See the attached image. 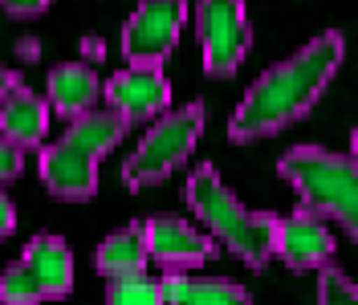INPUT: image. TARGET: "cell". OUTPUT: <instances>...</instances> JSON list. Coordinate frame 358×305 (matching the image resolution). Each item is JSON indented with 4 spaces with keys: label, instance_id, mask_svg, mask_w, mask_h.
Listing matches in <instances>:
<instances>
[{
    "label": "cell",
    "instance_id": "obj_12",
    "mask_svg": "<svg viewBox=\"0 0 358 305\" xmlns=\"http://www.w3.org/2000/svg\"><path fill=\"white\" fill-rule=\"evenodd\" d=\"M17 261L33 273V281L41 285L45 302H57V297L73 293V253H69V244L62 236H53V232L33 236Z\"/></svg>",
    "mask_w": 358,
    "mask_h": 305
},
{
    "label": "cell",
    "instance_id": "obj_17",
    "mask_svg": "<svg viewBox=\"0 0 358 305\" xmlns=\"http://www.w3.org/2000/svg\"><path fill=\"white\" fill-rule=\"evenodd\" d=\"M45 293L41 285L33 281V273L21 261H13L0 273V305H41Z\"/></svg>",
    "mask_w": 358,
    "mask_h": 305
},
{
    "label": "cell",
    "instance_id": "obj_20",
    "mask_svg": "<svg viewBox=\"0 0 358 305\" xmlns=\"http://www.w3.org/2000/svg\"><path fill=\"white\" fill-rule=\"evenodd\" d=\"M49 4L53 0H0V13H8L17 21H33V17H41Z\"/></svg>",
    "mask_w": 358,
    "mask_h": 305
},
{
    "label": "cell",
    "instance_id": "obj_2",
    "mask_svg": "<svg viewBox=\"0 0 358 305\" xmlns=\"http://www.w3.org/2000/svg\"><path fill=\"white\" fill-rule=\"evenodd\" d=\"M183 199L196 212V220L203 224V232L216 244H224L241 264L261 273L277 257V224H281V216L245 208L212 163H200L196 171L187 175Z\"/></svg>",
    "mask_w": 358,
    "mask_h": 305
},
{
    "label": "cell",
    "instance_id": "obj_14",
    "mask_svg": "<svg viewBox=\"0 0 358 305\" xmlns=\"http://www.w3.org/2000/svg\"><path fill=\"white\" fill-rule=\"evenodd\" d=\"M163 302L167 305H252V293L228 277H192V273H167L163 277Z\"/></svg>",
    "mask_w": 358,
    "mask_h": 305
},
{
    "label": "cell",
    "instance_id": "obj_11",
    "mask_svg": "<svg viewBox=\"0 0 358 305\" xmlns=\"http://www.w3.org/2000/svg\"><path fill=\"white\" fill-rule=\"evenodd\" d=\"M98 98H102V82H98V73H94L90 62H62V66L49 69V78H45V102H49V110H57L66 122L90 114L98 106Z\"/></svg>",
    "mask_w": 358,
    "mask_h": 305
},
{
    "label": "cell",
    "instance_id": "obj_25",
    "mask_svg": "<svg viewBox=\"0 0 358 305\" xmlns=\"http://www.w3.org/2000/svg\"><path fill=\"white\" fill-rule=\"evenodd\" d=\"M350 155H355V159H358V127H355V131H350Z\"/></svg>",
    "mask_w": 358,
    "mask_h": 305
},
{
    "label": "cell",
    "instance_id": "obj_6",
    "mask_svg": "<svg viewBox=\"0 0 358 305\" xmlns=\"http://www.w3.org/2000/svg\"><path fill=\"white\" fill-rule=\"evenodd\" d=\"M196 37H200L203 73L232 78L252 49V24H248L245 0H200L196 4Z\"/></svg>",
    "mask_w": 358,
    "mask_h": 305
},
{
    "label": "cell",
    "instance_id": "obj_1",
    "mask_svg": "<svg viewBox=\"0 0 358 305\" xmlns=\"http://www.w3.org/2000/svg\"><path fill=\"white\" fill-rule=\"evenodd\" d=\"M342 57H346V37L330 29V33H317L310 45H301L293 57L268 66L248 86L241 106L232 110L228 139L261 143L268 134H281L285 127H293L297 118H306L317 106V98L326 94V86L334 82Z\"/></svg>",
    "mask_w": 358,
    "mask_h": 305
},
{
    "label": "cell",
    "instance_id": "obj_18",
    "mask_svg": "<svg viewBox=\"0 0 358 305\" xmlns=\"http://www.w3.org/2000/svg\"><path fill=\"white\" fill-rule=\"evenodd\" d=\"M317 305H358V281L326 264V273H317Z\"/></svg>",
    "mask_w": 358,
    "mask_h": 305
},
{
    "label": "cell",
    "instance_id": "obj_9",
    "mask_svg": "<svg viewBox=\"0 0 358 305\" xmlns=\"http://www.w3.org/2000/svg\"><path fill=\"white\" fill-rule=\"evenodd\" d=\"M143 236H147V253L151 261L163 264L167 273H187V269H200L208 264L220 244L200 232L196 224H187L183 216H151L143 220Z\"/></svg>",
    "mask_w": 358,
    "mask_h": 305
},
{
    "label": "cell",
    "instance_id": "obj_8",
    "mask_svg": "<svg viewBox=\"0 0 358 305\" xmlns=\"http://www.w3.org/2000/svg\"><path fill=\"white\" fill-rule=\"evenodd\" d=\"M102 98L127 122H155L171 110V82L159 66H127L102 86Z\"/></svg>",
    "mask_w": 358,
    "mask_h": 305
},
{
    "label": "cell",
    "instance_id": "obj_23",
    "mask_svg": "<svg viewBox=\"0 0 358 305\" xmlns=\"http://www.w3.org/2000/svg\"><path fill=\"white\" fill-rule=\"evenodd\" d=\"M17 53H21L24 62H37V57H41V41H37V37H21V41H17Z\"/></svg>",
    "mask_w": 358,
    "mask_h": 305
},
{
    "label": "cell",
    "instance_id": "obj_19",
    "mask_svg": "<svg viewBox=\"0 0 358 305\" xmlns=\"http://www.w3.org/2000/svg\"><path fill=\"white\" fill-rule=\"evenodd\" d=\"M21 171H24V147L8 143V139L0 134V187H4V183H13Z\"/></svg>",
    "mask_w": 358,
    "mask_h": 305
},
{
    "label": "cell",
    "instance_id": "obj_4",
    "mask_svg": "<svg viewBox=\"0 0 358 305\" xmlns=\"http://www.w3.org/2000/svg\"><path fill=\"white\" fill-rule=\"evenodd\" d=\"M277 175L289 183L301 208L334 220L358 244V159L326 147H289L277 159Z\"/></svg>",
    "mask_w": 358,
    "mask_h": 305
},
{
    "label": "cell",
    "instance_id": "obj_24",
    "mask_svg": "<svg viewBox=\"0 0 358 305\" xmlns=\"http://www.w3.org/2000/svg\"><path fill=\"white\" fill-rule=\"evenodd\" d=\"M17 86H21V73H17V69H8V66H0V98H4V94H13Z\"/></svg>",
    "mask_w": 358,
    "mask_h": 305
},
{
    "label": "cell",
    "instance_id": "obj_16",
    "mask_svg": "<svg viewBox=\"0 0 358 305\" xmlns=\"http://www.w3.org/2000/svg\"><path fill=\"white\" fill-rule=\"evenodd\" d=\"M106 305H167L163 302V281L134 273V277H114L106 281Z\"/></svg>",
    "mask_w": 358,
    "mask_h": 305
},
{
    "label": "cell",
    "instance_id": "obj_5",
    "mask_svg": "<svg viewBox=\"0 0 358 305\" xmlns=\"http://www.w3.org/2000/svg\"><path fill=\"white\" fill-rule=\"evenodd\" d=\"M203 122H208L203 102H187V106L167 110L163 118H155L151 131L138 139V147L122 163V187L147 192V187L163 183L167 175H176L192 159V151H196Z\"/></svg>",
    "mask_w": 358,
    "mask_h": 305
},
{
    "label": "cell",
    "instance_id": "obj_15",
    "mask_svg": "<svg viewBox=\"0 0 358 305\" xmlns=\"http://www.w3.org/2000/svg\"><path fill=\"white\" fill-rule=\"evenodd\" d=\"M151 261V253H147V236H143V224H127V228H118L110 236L98 244V253H94V269L114 281V277H134V273H143Z\"/></svg>",
    "mask_w": 358,
    "mask_h": 305
},
{
    "label": "cell",
    "instance_id": "obj_7",
    "mask_svg": "<svg viewBox=\"0 0 358 305\" xmlns=\"http://www.w3.org/2000/svg\"><path fill=\"white\" fill-rule=\"evenodd\" d=\"M187 21V0H138L122 24V57L131 66H159L176 53Z\"/></svg>",
    "mask_w": 358,
    "mask_h": 305
},
{
    "label": "cell",
    "instance_id": "obj_3",
    "mask_svg": "<svg viewBox=\"0 0 358 305\" xmlns=\"http://www.w3.org/2000/svg\"><path fill=\"white\" fill-rule=\"evenodd\" d=\"M131 122L114 110H90L73 118L57 143H45L37 155V171L49 196L90 199L98 192V163L127 139Z\"/></svg>",
    "mask_w": 358,
    "mask_h": 305
},
{
    "label": "cell",
    "instance_id": "obj_22",
    "mask_svg": "<svg viewBox=\"0 0 358 305\" xmlns=\"http://www.w3.org/2000/svg\"><path fill=\"white\" fill-rule=\"evenodd\" d=\"M82 57H86V62H102V57H106L102 37H82Z\"/></svg>",
    "mask_w": 358,
    "mask_h": 305
},
{
    "label": "cell",
    "instance_id": "obj_13",
    "mask_svg": "<svg viewBox=\"0 0 358 305\" xmlns=\"http://www.w3.org/2000/svg\"><path fill=\"white\" fill-rule=\"evenodd\" d=\"M49 114H53L49 102L21 82L13 94L0 98V134L8 143L24 147V151H33V147H41L45 134H49Z\"/></svg>",
    "mask_w": 358,
    "mask_h": 305
},
{
    "label": "cell",
    "instance_id": "obj_10",
    "mask_svg": "<svg viewBox=\"0 0 358 305\" xmlns=\"http://www.w3.org/2000/svg\"><path fill=\"white\" fill-rule=\"evenodd\" d=\"M334 244L338 240L330 232V220H322L310 208H297L293 216H281V224H277V257L293 273L326 269L334 261Z\"/></svg>",
    "mask_w": 358,
    "mask_h": 305
},
{
    "label": "cell",
    "instance_id": "obj_21",
    "mask_svg": "<svg viewBox=\"0 0 358 305\" xmlns=\"http://www.w3.org/2000/svg\"><path fill=\"white\" fill-rule=\"evenodd\" d=\"M17 232V208H13V199L4 196V187H0V240H8Z\"/></svg>",
    "mask_w": 358,
    "mask_h": 305
}]
</instances>
